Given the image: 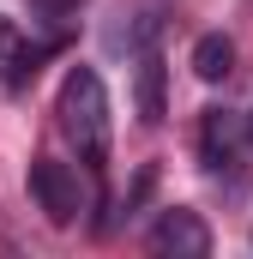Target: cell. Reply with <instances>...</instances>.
Wrapping results in <instances>:
<instances>
[{"label": "cell", "instance_id": "cell-1", "mask_svg": "<svg viewBox=\"0 0 253 259\" xmlns=\"http://www.w3.org/2000/svg\"><path fill=\"white\" fill-rule=\"evenodd\" d=\"M55 115H61V133H66V145L78 151V163L103 169L109 163V91H103L97 66H72L61 78Z\"/></svg>", "mask_w": 253, "mask_h": 259}, {"label": "cell", "instance_id": "cell-8", "mask_svg": "<svg viewBox=\"0 0 253 259\" xmlns=\"http://www.w3.org/2000/svg\"><path fill=\"white\" fill-rule=\"evenodd\" d=\"M36 12H49V18H66V12H78V0H36Z\"/></svg>", "mask_w": 253, "mask_h": 259}, {"label": "cell", "instance_id": "cell-2", "mask_svg": "<svg viewBox=\"0 0 253 259\" xmlns=\"http://www.w3.org/2000/svg\"><path fill=\"white\" fill-rule=\"evenodd\" d=\"M30 199H36V211H43L55 229L78 223V211H85L78 169H72V163H55V157H36V163H30Z\"/></svg>", "mask_w": 253, "mask_h": 259}, {"label": "cell", "instance_id": "cell-6", "mask_svg": "<svg viewBox=\"0 0 253 259\" xmlns=\"http://www.w3.org/2000/svg\"><path fill=\"white\" fill-rule=\"evenodd\" d=\"M193 72H199L205 84H217V78H229V72H235V42H229L223 30H211V36H199V42H193Z\"/></svg>", "mask_w": 253, "mask_h": 259}, {"label": "cell", "instance_id": "cell-5", "mask_svg": "<svg viewBox=\"0 0 253 259\" xmlns=\"http://www.w3.org/2000/svg\"><path fill=\"white\" fill-rule=\"evenodd\" d=\"M163 55L157 49H139V121L145 127H157L163 115H169V97H163Z\"/></svg>", "mask_w": 253, "mask_h": 259}, {"label": "cell", "instance_id": "cell-7", "mask_svg": "<svg viewBox=\"0 0 253 259\" xmlns=\"http://www.w3.org/2000/svg\"><path fill=\"white\" fill-rule=\"evenodd\" d=\"M18 49H24V36H18V24H12V18H0V78L12 72V61H18Z\"/></svg>", "mask_w": 253, "mask_h": 259}, {"label": "cell", "instance_id": "cell-3", "mask_svg": "<svg viewBox=\"0 0 253 259\" xmlns=\"http://www.w3.org/2000/svg\"><path fill=\"white\" fill-rule=\"evenodd\" d=\"M151 253H163V259H205V253H211L205 217L187 211V205H169V211L151 223Z\"/></svg>", "mask_w": 253, "mask_h": 259}, {"label": "cell", "instance_id": "cell-4", "mask_svg": "<svg viewBox=\"0 0 253 259\" xmlns=\"http://www.w3.org/2000/svg\"><path fill=\"white\" fill-rule=\"evenodd\" d=\"M235 145H241V121L229 109H205V121H199V157H205V169H229Z\"/></svg>", "mask_w": 253, "mask_h": 259}]
</instances>
